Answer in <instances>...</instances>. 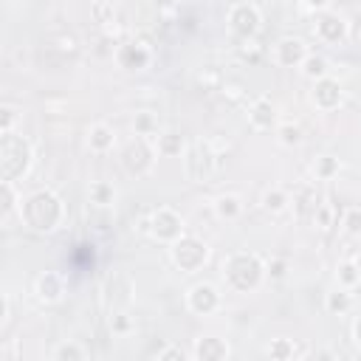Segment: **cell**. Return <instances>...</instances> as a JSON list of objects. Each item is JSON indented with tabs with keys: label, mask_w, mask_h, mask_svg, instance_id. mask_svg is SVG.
Returning <instances> with one entry per match:
<instances>
[{
	"label": "cell",
	"mask_w": 361,
	"mask_h": 361,
	"mask_svg": "<svg viewBox=\"0 0 361 361\" xmlns=\"http://www.w3.org/2000/svg\"><path fill=\"white\" fill-rule=\"evenodd\" d=\"M20 220H23V226H28L31 231H42V234H48V231H54L62 220H65V203L59 200V195L56 192H51V189H37V192H31L23 203H20Z\"/></svg>",
	"instance_id": "1"
},
{
	"label": "cell",
	"mask_w": 361,
	"mask_h": 361,
	"mask_svg": "<svg viewBox=\"0 0 361 361\" xmlns=\"http://www.w3.org/2000/svg\"><path fill=\"white\" fill-rule=\"evenodd\" d=\"M223 276H226L228 288H234L240 293H251L268 276L265 274V259L257 251H234L223 262Z\"/></svg>",
	"instance_id": "2"
},
{
	"label": "cell",
	"mask_w": 361,
	"mask_h": 361,
	"mask_svg": "<svg viewBox=\"0 0 361 361\" xmlns=\"http://www.w3.org/2000/svg\"><path fill=\"white\" fill-rule=\"evenodd\" d=\"M34 164V149L20 133H3L0 135V178L8 183H17L28 175Z\"/></svg>",
	"instance_id": "3"
},
{
	"label": "cell",
	"mask_w": 361,
	"mask_h": 361,
	"mask_svg": "<svg viewBox=\"0 0 361 361\" xmlns=\"http://www.w3.org/2000/svg\"><path fill=\"white\" fill-rule=\"evenodd\" d=\"M183 169H186V178L195 180V183H206L217 169H220V155L214 152L212 141H192L186 149H183Z\"/></svg>",
	"instance_id": "4"
},
{
	"label": "cell",
	"mask_w": 361,
	"mask_h": 361,
	"mask_svg": "<svg viewBox=\"0 0 361 361\" xmlns=\"http://www.w3.org/2000/svg\"><path fill=\"white\" fill-rule=\"evenodd\" d=\"M138 228H141L144 234L155 237L158 243H169V245H172L180 234H186V231H183V217H180L175 209H169V206H158L155 212H149V217H144Z\"/></svg>",
	"instance_id": "5"
},
{
	"label": "cell",
	"mask_w": 361,
	"mask_h": 361,
	"mask_svg": "<svg viewBox=\"0 0 361 361\" xmlns=\"http://www.w3.org/2000/svg\"><path fill=\"white\" fill-rule=\"evenodd\" d=\"M169 257H172V262H175L183 274H192V271H197V268L206 265V259H209V245H206L200 237H195V234H180V237L169 245Z\"/></svg>",
	"instance_id": "6"
},
{
	"label": "cell",
	"mask_w": 361,
	"mask_h": 361,
	"mask_svg": "<svg viewBox=\"0 0 361 361\" xmlns=\"http://www.w3.org/2000/svg\"><path fill=\"white\" fill-rule=\"evenodd\" d=\"M155 158H158V149H155V141L152 138H144V135H135L124 149H121V166L141 178L147 175L152 166H155Z\"/></svg>",
	"instance_id": "7"
},
{
	"label": "cell",
	"mask_w": 361,
	"mask_h": 361,
	"mask_svg": "<svg viewBox=\"0 0 361 361\" xmlns=\"http://www.w3.org/2000/svg\"><path fill=\"white\" fill-rule=\"evenodd\" d=\"M226 23H228V31H231L234 37L251 39V37H257V31H259V25H262V14H259V8H257L254 3H234V6L228 8Z\"/></svg>",
	"instance_id": "8"
},
{
	"label": "cell",
	"mask_w": 361,
	"mask_h": 361,
	"mask_svg": "<svg viewBox=\"0 0 361 361\" xmlns=\"http://www.w3.org/2000/svg\"><path fill=\"white\" fill-rule=\"evenodd\" d=\"M113 59L124 71H144L152 62V48L147 42H141V39H130V42H121L116 48Z\"/></svg>",
	"instance_id": "9"
},
{
	"label": "cell",
	"mask_w": 361,
	"mask_h": 361,
	"mask_svg": "<svg viewBox=\"0 0 361 361\" xmlns=\"http://www.w3.org/2000/svg\"><path fill=\"white\" fill-rule=\"evenodd\" d=\"M186 307L195 316H209V313H214L220 307V290L212 282H197L186 293Z\"/></svg>",
	"instance_id": "10"
},
{
	"label": "cell",
	"mask_w": 361,
	"mask_h": 361,
	"mask_svg": "<svg viewBox=\"0 0 361 361\" xmlns=\"http://www.w3.org/2000/svg\"><path fill=\"white\" fill-rule=\"evenodd\" d=\"M316 37L322 39V42H327V45H336V42H341V39H347L350 37V25H347V20L344 17H338L336 11H319V17H316Z\"/></svg>",
	"instance_id": "11"
},
{
	"label": "cell",
	"mask_w": 361,
	"mask_h": 361,
	"mask_svg": "<svg viewBox=\"0 0 361 361\" xmlns=\"http://www.w3.org/2000/svg\"><path fill=\"white\" fill-rule=\"evenodd\" d=\"M341 96H344V90H341V82L336 79V76H322V79H316L313 82V90H310V102L319 107V110H336L338 104H341Z\"/></svg>",
	"instance_id": "12"
},
{
	"label": "cell",
	"mask_w": 361,
	"mask_h": 361,
	"mask_svg": "<svg viewBox=\"0 0 361 361\" xmlns=\"http://www.w3.org/2000/svg\"><path fill=\"white\" fill-rule=\"evenodd\" d=\"M307 54H310V51H307V45H305L299 37H282V39L274 45V62L282 65V68H299Z\"/></svg>",
	"instance_id": "13"
},
{
	"label": "cell",
	"mask_w": 361,
	"mask_h": 361,
	"mask_svg": "<svg viewBox=\"0 0 361 361\" xmlns=\"http://www.w3.org/2000/svg\"><path fill=\"white\" fill-rule=\"evenodd\" d=\"M34 293H37L39 302L54 305V302H59L62 293H65V279H62L56 271H42V274L37 276V282H34Z\"/></svg>",
	"instance_id": "14"
},
{
	"label": "cell",
	"mask_w": 361,
	"mask_h": 361,
	"mask_svg": "<svg viewBox=\"0 0 361 361\" xmlns=\"http://www.w3.org/2000/svg\"><path fill=\"white\" fill-rule=\"evenodd\" d=\"M248 121L257 127V130H271L276 124V104L268 99V96H259L251 102L248 107Z\"/></svg>",
	"instance_id": "15"
},
{
	"label": "cell",
	"mask_w": 361,
	"mask_h": 361,
	"mask_svg": "<svg viewBox=\"0 0 361 361\" xmlns=\"http://www.w3.org/2000/svg\"><path fill=\"white\" fill-rule=\"evenodd\" d=\"M155 149H158V155H164V158H175V155H183V149H186V144H183V135L178 133V130H161L155 138Z\"/></svg>",
	"instance_id": "16"
},
{
	"label": "cell",
	"mask_w": 361,
	"mask_h": 361,
	"mask_svg": "<svg viewBox=\"0 0 361 361\" xmlns=\"http://www.w3.org/2000/svg\"><path fill=\"white\" fill-rule=\"evenodd\" d=\"M113 144H116V133H113L110 124L99 121V124H93V127L87 130V147H90L93 152H110Z\"/></svg>",
	"instance_id": "17"
},
{
	"label": "cell",
	"mask_w": 361,
	"mask_h": 361,
	"mask_svg": "<svg viewBox=\"0 0 361 361\" xmlns=\"http://www.w3.org/2000/svg\"><path fill=\"white\" fill-rule=\"evenodd\" d=\"M195 358H200V361H220V358H228V344H226L223 338H214V336L197 338V344H195Z\"/></svg>",
	"instance_id": "18"
},
{
	"label": "cell",
	"mask_w": 361,
	"mask_h": 361,
	"mask_svg": "<svg viewBox=\"0 0 361 361\" xmlns=\"http://www.w3.org/2000/svg\"><path fill=\"white\" fill-rule=\"evenodd\" d=\"M299 71H302L305 79L316 82V79H322V76L330 73V62H327V56H322V54H307V56L302 59Z\"/></svg>",
	"instance_id": "19"
},
{
	"label": "cell",
	"mask_w": 361,
	"mask_h": 361,
	"mask_svg": "<svg viewBox=\"0 0 361 361\" xmlns=\"http://www.w3.org/2000/svg\"><path fill=\"white\" fill-rule=\"evenodd\" d=\"M87 197L93 206H104V209H113L116 203V186L107 183V180H93L90 189H87Z\"/></svg>",
	"instance_id": "20"
},
{
	"label": "cell",
	"mask_w": 361,
	"mask_h": 361,
	"mask_svg": "<svg viewBox=\"0 0 361 361\" xmlns=\"http://www.w3.org/2000/svg\"><path fill=\"white\" fill-rule=\"evenodd\" d=\"M259 203H262V209H265V212L279 214V212H285V209H288L290 195H288L285 189H279V186H271V189H265V192H262Z\"/></svg>",
	"instance_id": "21"
},
{
	"label": "cell",
	"mask_w": 361,
	"mask_h": 361,
	"mask_svg": "<svg viewBox=\"0 0 361 361\" xmlns=\"http://www.w3.org/2000/svg\"><path fill=\"white\" fill-rule=\"evenodd\" d=\"M214 214L220 217V220H237L240 214H243V200L237 197V195H220L217 200H214Z\"/></svg>",
	"instance_id": "22"
},
{
	"label": "cell",
	"mask_w": 361,
	"mask_h": 361,
	"mask_svg": "<svg viewBox=\"0 0 361 361\" xmlns=\"http://www.w3.org/2000/svg\"><path fill=\"white\" fill-rule=\"evenodd\" d=\"M324 307H327V313H333V316H344V313L353 307V293H350V288L330 290L327 299H324Z\"/></svg>",
	"instance_id": "23"
},
{
	"label": "cell",
	"mask_w": 361,
	"mask_h": 361,
	"mask_svg": "<svg viewBox=\"0 0 361 361\" xmlns=\"http://www.w3.org/2000/svg\"><path fill=\"white\" fill-rule=\"evenodd\" d=\"M133 130H135V135H144V138H155V135L161 133L158 118H155L149 110L135 113V118H133Z\"/></svg>",
	"instance_id": "24"
},
{
	"label": "cell",
	"mask_w": 361,
	"mask_h": 361,
	"mask_svg": "<svg viewBox=\"0 0 361 361\" xmlns=\"http://www.w3.org/2000/svg\"><path fill=\"white\" fill-rule=\"evenodd\" d=\"M0 195H3V209H0V214H3V223H6L14 212H20L23 197H17L14 183H8V180H0Z\"/></svg>",
	"instance_id": "25"
},
{
	"label": "cell",
	"mask_w": 361,
	"mask_h": 361,
	"mask_svg": "<svg viewBox=\"0 0 361 361\" xmlns=\"http://www.w3.org/2000/svg\"><path fill=\"white\" fill-rule=\"evenodd\" d=\"M338 169H341V161H338L336 155H319L316 164H313V175H316L319 180H330V178H336Z\"/></svg>",
	"instance_id": "26"
},
{
	"label": "cell",
	"mask_w": 361,
	"mask_h": 361,
	"mask_svg": "<svg viewBox=\"0 0 361 361\" xmlns=\"http://www.w3.org/2000/svg\"><path fill=\"white\" fill-rule=\"evenodd\" d=\"M276 138H279V144H285V147H296V144H302L305 133H302L299 124L285 121V124H276Z\"/></svg>",
	"instance_id": "27"
},
{
	"label": "cell",
	"mask_w": 361,
	"mask_h": 361,
	"mask_svg": "<svg viewBox=\"0 0 361 361\" xmlns=\"http://www.w3.org/2000/svg\"><path fill=\"white\" fill-rule=\"evenodd\" d=\"M336 276H338V285H341V288H355V285L361 282V274H358V268H355V259H344V262L338 265Z\"/></svg>",
	"instance_id": "28"
},
{
	"label": "cell",
	"mask_w": 361,
	"mask_h": 361,
	"mask_svg": "<svg viewBox=\"0 0 361 361\" xmlns=\"http://www.w3.org/2000/svg\"><path fill=\"white\" fill-rule=\"evenodd\" d=\"M341 228H344V234H350V237H361V209H358V206H350V209L341 214Z\"/></svg>",
	"instance_id": "29"
},
{
	"label": "cell",
	"mask_w": 361,
	"mask_h": 361,
	"mask_svg": "<svg viewBox=\"0 0 361 361\" xmlns=\"http://www.w3.org/2000/svg\"><path fill=\"white\" fill-rule=\"evenodd\" d=\"M237 54H240V59H243V62H248V65H257V62L262 59V45H259V42L251 37V39H243V42H240Z\"/></svg>",
	"instance_id": "30"
},
{
	"label": "cell",
	"mask_w": 361,
	"mask_h": 361,
	"mask_svg": "<svg viewBox=\"0 0 361 361\" xmlns=\"http://www.w3.org/2000/svg\"><path fill=\"white\" fill-rule=\"evenodd\" d=\"M293 203H296V212L305 217V214H313L316 209H319V197L313 195V189H299V197H293Z\"/></svg>",
	"instance_id": "31"
},
{
	"label": "cell",
	"mask_w": 361,
	"mask_h": 361,
	"mask_svg": "<svg viewBox=\"0 0 361 361\" xmlns=\"http://www.w3.org/2000/svg\"><path fill=\"white\" fill-rule=\"evenodd\" d=\"M313 220H316V226L319 228H333V226H338V217H336V212L327 206V203H319V209L313 212Z\"/></svg>",
	"instance_id": "32"
},
{
	"label": "cell",
	"mask_w": 361,
	"mask_h": 361,
	"mask_svg": "<svg viewBox=\"0 0 361 361\" xmlns=\"http://www.w3.org/2000/svg\"><path fill=\"white\" fill-rule=\"evenodd\" d=\"M54 358H56V361H79V358H85V350H82L79 344L65 341V344H59V347L54 350Z\"/></svg>",
	"instance_id": "33"
},
{
	"label": "cell",
	"mask_w": 361,
	"mask_h": 361,
	"mask_svg": "<svg viewBox=\"0 0 361 361\" xmlns=\"http://www.w3.org/2000/svg\"><path fill=\"white\" fill-rule=\"evenodd\" d=\"M90 17L99 25H110L113 23V3H90Z\"/></svg>",
	"instance_id": "34"
},
{
	"label": "cell",
	"mask_w": 361,
	"mask_h": 361,
	"mask_svg": "<svg viewBox=\"0 0 361 361\" xmlns=\"http://www.w3.org/2000/svg\"><path fill=\"white\" fill-rule=\"evenodd\" d=\"M265 274H268L271 279H282V276L288 274V259H282V257L268 259V262H265Z\"/></svg>",
	"instance_id": "35"
},
{
	"label": "cell",
	"mask_w": 361,
	"mask_h": 361,
	"mask_svg": "<svg viewBox=\"0 0 361 361\" xmlns=\"http://www.w3.org/2000/svg\"><path fill=\"white\" fill-rule=\"evenodd\" d=\"M268 355L271 358H290L293 355V344L288 338H276L271 347H268Z\"/></svg>",
	"instance_id": "36"
},
{
	"label": "cell",
	"mask_w": 361,
	"mask_h": 361,
	"mask_svg": "<svg viewBox=\"0 0 361 361\" xmlns=\"http://www.w3.org/2000/svg\"><path fill=\"white\" fill-rule=\"evenodd\" d=\"M14 121H17L14 107L3 104V107H0V135H3V133H11V130H14Z\"/></svg>",
	"instance_id": "37"
},
{
	"label": "cell",
	"mask_w": 361,
	"mask_h": 361,
	"mask_svg": "<svg viewBox=\"0 0 361 361\" xmlns=\"http://www.w3.org/2000/svg\"><path fill=\"white\" fill-rule=\"evenodd\" d=\"M110 327H113V333H130L133 322L127 319V313H113V319H110Z\"/></svg>",
	"instance_id": "38"
},
{
	"label": "cell",
	"mask_w": 361,
	"mask_h": 361,
	"mask_svg": "<svg viewBox=\"0 0 361 361\" xmlns=\"http://www.w3.org/2000/svg\"><path fill=\"white\" fill-rule=\"evenodd\" d=\"M158 358H161V361H183L186 353H183L180 347H164V350H158Z\"/></svg>",
	"instance_id": "39"
},
{
	"label": "cell",
	"mask_w": 361,
	"mask_h": 361,
	"mask_svg": "<svg viewBox=\"0 0 361 361\" xmlns=\"http://www.w3.org/2000/svg\"><path fill=\"white\" fill-rule=\"evenodd\" d=\"M305 6H307V8H316V11H327L330 0H305Z\"/></svg>",
	"instance_id": "40"
},
{
	"label": "cell",
	"mask_w": 361,
	"mask_h": 361,
	"mask_svg": "<svg viewBox=\"0 0 361 361\" xmlns=\"http://www.w3.org/2000/svg\"><path fill=\"white\" fill-rule=\"evenodd\" d=\"M350 37H353V39H355V42L361 45V17H358V20H355V23L350 25Z\"/></svg>",
	"instance_id": "41"
},
{
	"label": "cell",
	"mask_w": 361,
	"mask_h": 361,
	"mask_svg": "<svg viewBox=\"0 0 361 361\" xmlns=\"http://www.w3.org/2000/svg\"><path fill=\"white\" fill-rule=\"evenodd\" d=\"M6 322H8V299L3 296L0 299V324H6Z\"/></svg>",
	"instance_id": "42"
},
{
	"label": "cell",
	"mask_w": 361,
	"mask_h": 361,
	"mask_svg": "<svg viewBox=\"0 0 361 361\" xmlns=\"http://www.w3.org/2000/svg\"><path fill=\"white\" fill-rule=\"evenodd\" d=\"M353 336H355V344L361 347V316L355 319V324H353Z\"/></svg>",
	"instance_id": "43"
},
{
	"label": "cell",
	"mask_w": 361,
	"mask_h": 361,
	"mask_svg": "<svg viewBox=\"0 0 361 361\" xmlns=\"http://www.w3.org/2000/svg\"><path fill=\"white\" fill-rule=\"evenodd\" d=\"M355 268H358V274H361V254L355 257Z\"/></svg>",
	"instance_id": "44"
},
{
	"label": "cell",
	"mask_w": 361,
	"mask_h": 361,
	"mask_svg": "<svg viewBox=\"0 0 361 361\" xmlns=\"http://www.w3.org/2000/svg\"><path fill=\"white\" fill-rule=\"evenodd\" d=\"M90 3H113V0H90Z\"/></svg>",
	"instance_id": "45"
},
{
	"label": "cell",
	"mask_w": 361,
	"mask_h": 361,
	"mask_svg": "<svg viewBox=\"0 0 361 361\" xmlns=\"http://www.w3.org/2000/svg\"><path fill=\"white\" fill-rule=\"evenodd\" d=\"M172 3H180V0H172Z\"/></svg>",
	"instance_id": "46"
}]
</instances>
